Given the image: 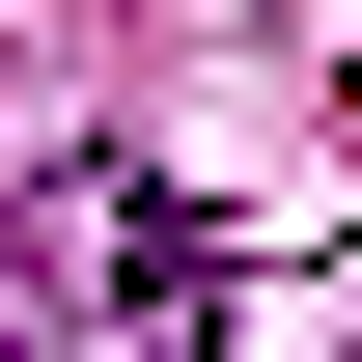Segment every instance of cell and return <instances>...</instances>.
<instances>
[{
	"instance_id": "cell-1",
	"label": "cell",
	"mask_w": 362,
	"mask_h": 362,
	"mask_svg": "<svg viewBox=\"0 0 362 362\" xmlns=\"http://www.w3.org/2000/svg\"><path fill=\"white\" fill-rule=\"evenodd\" d=\"M28 334L56 362H223V251L168 168H28Z\"/></svg>"
}]
</instances>
